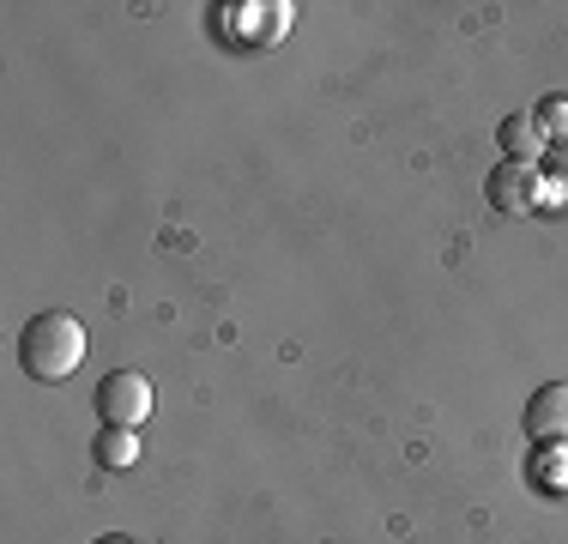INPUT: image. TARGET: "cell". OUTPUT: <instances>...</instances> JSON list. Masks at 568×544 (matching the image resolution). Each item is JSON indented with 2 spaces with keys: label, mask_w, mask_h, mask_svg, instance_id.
<instances>
[{
  "label": "cell",
  "mask_w": 568,
  "mask_h": 544,
  "mask_svg": "<svg viewBox=\"0 0 568 544\" xmlns=\"http://www.w3.org/2000/svg\"><path fill=\"white\" fill-rule=\"evenodd\" d=\"M85 345L91 339L73 315L43 309V315L19 333V363H24V375H37V381H67L79 363H85Z\"/></svg>",
  "instance_id": "obj_1"
},
{
  "label": "cell",
  "mask_w": 568,
  "mask_h": 544,
  "mask_svg": "<svg viewBox=\"0 0 568 544\" xmlns=\"http://www.w3.org/2000/svg\"><path fill=\"white\" fill-rule=\"evenodd\" d=\"M545 194H550V182H545V170L538 163H496L490 170V182H484V200H490L503 218H526V212H538L545 206Z\"/></svg>",
  "instance_id": "obj_2"
},
{
  "label": "cell",
  "mask_w": 568,
  "mask_h": 544,
  "mask_svg": "<svg viewBox=\"0 0 568 544\" xmlns=\"http://www.w3.org/2000/svg\"><path fill=\"white\" fill-rule=\"evenodd\" d=\"M98 412L103 424H121V430H140L152 417V381L140 370H115L98 381Z\"/></svg>",
  "instance_id": "obj_3"
},
{
  "label": "cell",
  "mask_w": 568,
  "mask_h": 544,
  "mask_svg": "<svg viewBox=\"0 0 568 544\" xmlns=\"http://www.w3.org/2000/svg\"><path fill=\"white\" fill-rule=\"evenodd\" d=\"M526 435L538 447L568 442V381H545V387L526 400Z\"/></svg>",
  "instance_id": "obj_4"
},
{
  "label": "cell",
  "mask_w": 568,
  "mask_h": 544,
  "mask_svg": "<svg viewBox=\"0 0 568 544\" xmlns=\"http://www.w3.org/2000/svg\"><path fill=\"white\" fill-rule=\"evenodd\" d=\"M496 140H503L508 163H545V152H550V140L538 133L532 115H508L503 128H496Z\"/></svg>",
  "instance_id": "obj_5"
},
{
  "label": "cell",
  "mask_w": 568,
  "mask_h": 544,
  "mask_svg": "<svg viewBox=\"0 0 568 544\" xmlns=\"http://www.w3.org/2000/svg\"><path fill=\"white\" fill-rule=\"evenodd\" d=\"M91 447H98V466H110V472H128L133 460L145 454V447H140V430H121V424H103V435H98Z\"/></svg>",
  "instance_id": "obj_6"
},
{
  "label": "cell",
  "mask_w": 568,
  "mask_h": 544,
  "mask_svg": "<svg viewBox=\"0 0 568 544\" xmlns=\"http://www.w3.org/2000/svg\"><path fill=\"white\" fill-rule=\"evenodd\" d=\"M532 121H538V133H545L550 145L568 140V98H545V103L532 109Z\"/></svg>",
  "instance_id": "obj_7"
},
{
  "label": "cell",
  "mask_w": 568,
  "mask_h": 544,
  "mask_svg": "<svg viewBox=\"0 0 568 544\" xmlns=\"http://www.w3.org/2000/svg\"><path fill=\"white\" fill-rule=\"evenodd\" d=\"M538 170H545V182L557 188V194H568V140H557V145H550Z\"/></svg>",
  "instance_id": "obj_8"
},
{
  "label": "cell",
  "mask_w": 568,
  "mask_h": 544,
  "mask_svg": "<svg viewBox=\"0 0 568 544\" xmlns=\"http://www.w3.org/2000/svg\"><path fill=\"white\" fill-rule=\"evenodd\" d=\"M98 544H133V538H121V533H110V538H98Z\"/></svg>",
  "instance_id": "obj_9"
}]
</instances>
